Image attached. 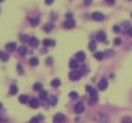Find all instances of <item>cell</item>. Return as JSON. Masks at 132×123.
<instances>
[{
  "mask_svg": "<svg viewBox=\"0 0 132 123\" xmlns=\"http://www.w3.org/2000/svg\"><path fill=\"white\" fill-rule=\"evenodd\" d=\"M113 30L115 31V33H118L121 31V28H120V27H119V25H115L113 27Z\"/></svg>",
  "mask_w": 132,
  "mask_h": 123,
  "instance_id": "obj_34",
  "label": "cell"
},
{
  "mask_svg": "<svg viewBox=\"0 0 132 123\" xmlns=\"http://www.w3.org/2000/svg\"><path fill=\"white\" fill-rule=\"evenodd\" d=\"M54 2V0H45V3H46V4H51L52 3Z\"/></svg>",
  "mask_w": 132,
  "mask_h": 123,
  "instance_id": "obj_37",
  "label": "cell"
},
{
  "mask_svg": "<svg viewBox=\"0 0 132 123\" xmlns=\"http://www.w3.org/2000/svg\"><path fill=\"white\" fill-rule=\"evenodd\" d=\"M75 24H76V22H75V20H72V19H68L67 20L64 22V27L66 28H74L75 27Z\"/></svg>",
  "mask_w": 132,
  "mask_h": 123,
  "instance_id": "obj_6",
  "label": "cell"
},
{
  "mask_svg": "<svg viewBox=\"0 0 132 123\" xmlns=\"http://www.w3.org/2000/svg\"><path fill=\"white\" fill-rule=\"evenodd\" d=\"M65 17H66V18H68V19H71L72 14H71V12H68V14H67L65 15Z\"/></svg>",
  "mask_w": 132,
  "mask_h": 123,
  "instance_id": "obj_38",
  "label": "cell"
},
{
  "mask_svg": "<svg viewBox=\"0 0 132 123\" xmlns=\"http://www.w3.org/2000/svg\"><path fill=\"white\" fill-rule=\"evenodd\" d=\"M28 96H26V95H20L19 96V101L21 103V104H26V103L28 102Z\"/></svg>",
  "mask_w": 132,
  "mask_h": 123,
  "instance_id": "obj_14",
  "label": "cell"
},
{
  "mask_svg": "<svg viewBox=\"0 0 132 123\" xmlns=\"http://www.w3.org/2000/svg\"><path fill=\"white\" fill-rule=\"evenodd\" d=\"M16 49V42H9L6 44V50L9 52H13Z\"/></svg>",
  "mask_w": 132,
  "mask_h": 123,
  "instance_id": "obj_15",
  "label": "cell"
},
{
  "mask_svg": "<svg viewBox=\"0 0 132 123\" xmlns=\"http://www.w3.org/2000/svg\"><path fill=\"white\" fill-rule=\"evenodd\" d=\"M69 96H70L71 99H76V98H77L78 95H77V93L75 92V91H71V92H70V94H69Z\"/></svg>",
  "mask_w": 132,
  "mask_h": 123,
  "instance_id": "obj_29",
  "label": "cell"
},
{
  "mask_svg": "<svg viewBox=\"0 0 132 123\" xmlns=\"http://www.w3.org/2000/svg\"><path fill=\"white\" fill-rule=\"evenodd\" d=\"M29 21H30V24L32 27H36L38 26V24L40 23V19L39 18H29Z\"/></svg>",
  "mask_w": 132,
  "mask_h": 123,
  "instance_id": "obj_13",
  "label": "cell"
},
{
  "mask_svg": "<svg viewBox=\"0 0 132 123\" xmlns=\"http://www.w3.org/2000/svg\"><path fill=\"white\" fill-rule=\"evenodd\" d=\"M105 55L108 56V57H111L114 55V50H107L105 52Z\"/></svg>",
  "mask_w": 132,
  "mask_h": 123,
  "instance_id": "obj_32",
  "label": "cell"
},
{
  "mask_svg": "<svg viewBox=\"0 0 132 123\" xmlns=\"http://www.w3.org/2000/svg\"><path fill=\"white\" fill-rule=\"evenodd\" d=\"M131 18H132V14H131Z\"/></svg>",
  "mask_w": 132,
  "mask_h": 123,
  "instance_id": "obj_45",
  "label": "cell"
},
{
  "mask_svg": "<svg viewBox=\"0 0 132 123\" xmlns=\"http://www.w3.org/2000/svg\"><path fill=\"white\" fill-rule=\"evenodd\" d=\"M65 120V116L63 114H57L53 120V123H64Z\"/></svg>",
  "mask_w": 132,
  "mask_h": 123,
  "instance_id": "obj_4",
  "label": "cell"
},
{
  "mask_svg": "<svg viewBox=\"0 0 132 123\" xmlns=\"http://www.w3.org/2000/svg\"><path fill=\"white\" fill-rule=\"evenodd\" d=\"M106 1L110 4H114L115 3V0H106Z\"/></svg>",
  "mask_w": 132,
  "mask_h": 123,
  "instance_id": "obj_40",
  "label": "cell"
},
{
  "mask_svg": "<svg viewBox=\"0 0 132 123\" xmlns=\"http://www.w3.org/2000/svg\"><path fill=\"white\" fill-rule=\"evenodd\" d=\"M47 102L48 104H49L50 106H55L57 103V98L54 96H49L47 98Z\"/></svg>",
  "mask_w": 132,
  "mask_h": 123,
  "instance_id": "obj_11",
  "label": "cell"
},
{
  "mask_svg": "<svg viewBox=\"0 0 132 123\" xmlns=\"http://www.w3.org/2000/svg\"><path fill=\"white\" fill-rule=\"evenodd\" d=\"M128 34H129V36H130L132 37V27L128 30Z\"/></svg>",
  "mask_w": 132,
  "mask_h": 123,
  "instance_id": "obj_41",
  "label": "cell"
},
{
  "mask_svg": "<svg viewBox=\"0 0 132 123\" xmlns=\"http://www.w3.org/2000/svg\"><path fill=\"white\" fill-rule=\"evenodd\" d=\"M90 96H91V99L93 100V101H97V99H98V94H97V90H92V91L90 92Z\"/></svg>",
  "mask_w": 132,
  "mask_h": 123,
  "instance_id": "obj_16",
  "label": "cell"
},
{
  "mask_svg": "<svg viewBox=\"0 0 132 123\" xmlns=\"http://www.w3.org/2000/svg\"><path fill=\"white\" fill-rule=\"evenodd\" d=\"M104 56H105V54H104L103 52H96V53L94 54V58L98 60H103Z\"/></svg>",
  "mask_w": 132,
  "mask_h": 123,
  "instance_id": "obj_25",
  "label": "cell"
},
{
  "mask_svg": "<svg viewBox=\"0 0 132 123\" xmlns=\"http://www.w3.org/2000/svg\"><path fill=\"white\" fill-rule=\"evenodd\" d=\"M69 78L71 81H78L81 78V73L77 71H72L69 74Z\"/></svg>",
  "mask_w": 132,
  "mask_h": 123,
  "instance_id": "obj_1",
  "label": "cell"
},
{
  "mask_svg": "<svg viewBox=\"0 0 132 123\" xmlns=\"http://www.w3.org/2000/svg\"><path fill=\"white\" fill-rule=\"evenodd\" d=\"M29 44H30L32 47H37L39 45V40H38L36 37L33 36L29 39Z\"/></svg>",
  "mask_w": 132,
  "mask_h": 123,
  "instance_id": "obj_12",
  "label": "cell"
},
{
  "mask_svg": "<svg viewBox=\"0 0 132 123\" xmlns=\"http://www.w3.org/2000/svg\"><path fill=\"white\" fill-rule=\"evenodd\" d=\"M89 50H92V52H94L95 50H96L97 48V44H96V42L95 41H91L90 42H89Z\"/></svg>",
  "mask_w": 132,
  "mask_h": 123,
  "instance_id": "obj_18",
  "label": "cell"
},
{
  "mask_svg": "<svg viewBox=\"0 0 132 123\" xmlns=\"http://www.w3.org/2000/svg\"><path fill=\"white\" fill-rule=\"evenodd\" d=\"M75 57L77 61H84L85 60V58H86V55H85V53L84 52H78L76 53Z\"/></svg>",
  "mask_w": 132,
  "mask_h": 123,
  "instance_id": "obj_8",
  "label": "cell"
},
{
  "mask_svg": "<svg viewBox=\"0 0 132 123\" xmlns=\"http://www.w3.org/2000/svg\"><path fill=\"white\" fill-rule=\"evenodd\" d=\"M122 123H132V120H131V119H130V118L127 117V118H124V119L123 120Z\"/></svg>",
  "mask_w": 132,
  "mask_h": 123,
  "instance_id": "obj_33",
  "label": "cell"
},
{
  "mask_svg": "<svg viewBox=\"0 0 132 123\" xmlns=\"http://www.w3.org/2000/svg\"><path fill=\"white\" fill-rule=\"evenodd\" d=\"M85 110V106L82 103H77V104L74 106V111H75L76 114H82Z\"/></svg>",
  "mask_w": 132,
  "mask_h": 123,
  "instance_id": "obj_3",
  "label": "cell"
},
{
  "mask_svg": "<svg viewBox=\"0 0 132 123\" xmlns=\"http://www.w3.org/2000/svg\"><path fill=\"white\" fill-rule=\"evenodd\" d=\"M0 1H1V2H3V1H4V0H0Z\"/></svg>",
  "mask_w": 132,
  "mask_h": 123,
  "instance_id": "obj_44",
  "label": "cell"
},
{
  "mask_svg": "<svg viewBox=\"0 0 132 123\" xmlns=\"http://www.w3.org/2000/svg\"><path fill=\"white\" fill-rule=\"evenodd\" d=\"M40 98L42 100H46L48 98V92L46 90H42L40 92Z\"/></svg>",
  "mask_w": 132,
  "mask_h": 123,
  "instance_id": "obj_27",
  "label": "cell"
},
{
  "mask_svg": "<svg viewBox=\"0 0 132 123\" xmlns=\"http://www.w3.org/2000/svg\"><path fill=\"white\" fill-rule=\"evenodd\" d=\"M96 37L100 42H104L107 39V35H106V33L104 31H99L96 34Z\"/></svg>",
  "mask_w": 132,
  "mask_h": 123,
  "instance_id": "obj_7",
  "label": "cell"
},
{
  "mask_svg": "<svg viewBox=\"0 0 132 123\" xmlns=\"http://www.w3.org/2000/svg\"><path fill=\"white\" fill-rule=\"evenodd\" d=\"M42 53H44V54L47 53V50H46V49H43V50H42Z\"/></svg>",
  "mask_w": 132,
  "mask_h": 123,
  "instance_id": "obj_43",
  "label": "cell"
},
{
  "mask_svg": "<svg viewBox=\"0 0 132 123\" xmlns=\"http://www.w3.org/2000/svg\"><path fill=\"white\" fill-rule=\"evenodd\" d=\"M33 88H34V90L36 91H42V84L40 82H36L34 84V86H33Z\"/></svg>",
  "mask_w": 132,
  "mask_h": 123,
  "instance_id": "obj_20",
  "label": "cell"
},
{
  "mask_svg": "<svg viewBox=\"0 0 132 123\" xmlns=\"http://www.w3.org/2000/svg\"><path fill=\"white\" fill-rule=\"evenodd\" d=\"M92 18L96 21H102L105 18V16L100 12H94L92 14Z\"/></svg>",
  "mask_w": 132,
  "mask_h": 123,
  "instance_id": "obj_2",
  "label": "cell"
},
{
  "mask_svg": "<svg viewBox=\"0 0 132 123\" xmlns=\"http://www.w3.org/2000/svg\"><path fill=\"white\" fill-rule=\"evenodd\" d=\"M43 119V117H42V115H38V116H35V117H34V118H32L31 119V120H30V122L29 123H39V121H40V120H42Z\"/></svg>",
  "mask_w": 132,
  "mask_h": 123,
  "instance_id": "obj_19",
  "label": "cell"
},
{
  "mask_svg": "<svg viewBox=\"0 0 132 123\" xmlns=\"http://www.w3.org/2000/svg\"><path fill=\"white\" fill-rule=\"evenodd\" d=\"M1 60H2L3 61H7V60H9V55L6 54L5 52H1Z\"/></svg>",
  "mask_w": 132,
  "mask_h": 123,
  "instance_id": "obj_28",
  "label": "cell"
},
{
  "mask_svg": "<svg viewBox=\"0 0 132 123\" xmlns=\"http://www.w3.org/2000/svg\"><path fill=\"white\" fill-rule=\"evenodd\" d=\"M18 52H19V53L20 54V55H26V52H27V49H26V46L22 45V46H20L18 49Z\"/></svg>",
  "mask_w": 132,
  "mask_h": 123,
  "instance_id": "obj_23",
  "label": "cell"
},
{
  "mask_svg": "<svg viewBox=\"0 0 132 123\" xmlns=\"http://www.w3.org/2000/svg\"><path fill=\"white\" fill-rule=\"evenodd\" d=\"M20 40L24 42H27V41H28V36L25 35V34H22V35H20Z\"/></svg>",
  "mask_w": 132,
  "mask_h": 123,
  "instance_id": "obj_31",
  "label": "cell"
},
{
  "mask_svg": "<svg viewBox=\"0 0 132 123\" xmlns=\"http://www.w3.org/2000/svg\"><path fill=\"white\" fill-rule=\"evenodd\" d=\"M46 63L49 64V65H52V58H48L46 60Z\"/></svg>",
  "mask_w": 132,
  "mask_h": 123,
  "instance_id": "obj_36",
  "label": "cell"
},
{
  "mask_svg": "<svg viewBox=\"0 0 132 123\" xmlns=\"http://www.w3.org/2000/svg\"><path fill=\"white\" fill-rule=\"evenodd\" d=\"M114 44H115V45H121L122 44V39L120 38V37H116V38H115V40H114Z\"/></svg>",
  "mask_w": 132,
  "mask_h": 123,
  "instance_id": "obj_30",
  "label": "cell"
},
{
  "mask_svg": "<svg viewBox=\"0 0 132 123\" xmlns=\"http://www.w3.org/2000/svg\"><path fill=\"white\" fill-rule=\"evenodd\" d=\"M29 104H30V106L32 108L35 109V108L39 107L40 102H39V100H38L37 98H32V99L30 100V102H29Z\"/></svg>",
  "mask_w": 132,
  "mask_h": 123,
  "instance_id": "obj_10",
  "label": "cell"
},
{
  "mask_svg": "<svg viewBox=\"0 0 132 123\" xmlns=\"http://www.w3.org/2000/svg\"><path fill=\"white\" fill-rule=\"evenodd\" d=\"M85 90H86V91H88V92H91V91H92L93 88H92V86H89V85H87L86 88H85Z\"/></svg>",
  "mask_w": 132,
  "mask_h": 123,
  "instance_id": "obj_35",
  "label": "cell"
},
{
  "mask_svg": "<svg viewBox=\"0 0 132 123\" xmlns=\"http://www.w3.org/2000/svg\"><path fill=\"white\" fill-rule=\"evenodd\" d=\"M29 63H30V65L33 66H37L38 64H39V60H38L37 58H31L30 60H29Z\"/></svg>",
  "mask_w": 132,
  "mask_h": 123,
  "instance_id": "obj_26",
  "label": "cell"
},
{
  "mask_svg": "<svg viewBox=\"0 0 132 123\" xmlns=\"http://www.w3.org/2000/svg\"><path fill=\"white\" fill-rule=\"evenodd\" d=\"M18 87L16 86V85H11V87H10V90H9V92H10V94L11 95H12V96H14V95H16L18 93Z\"/></svg>",
  "mask_w": 132,
  "mask_h": 123,
  "instance_id": "obj_17",
  "label": "cell"
},
{
  "mask_svg": "<svg viewBox=\"0 0 132 123\" xmlns=\"http://www.w3.org/2000/svg\"><path fill=\"white\" fill-rule=\"evenodd\" d=\"M108 81L105 79H102L100 80V82H99L98 83V88L100 90H105L106 88H108Z\"/></svg>",
  "mask_w": 132,
  "mask_h": 123,
  "instance_id": "obj_5",
  "label": "cell"
},
{
  "mask_svg": "<svg viewBox=\"0 0 132 123\" xmlns=\"http://www.w3.org/2000/svg\"><path fill=\"white\" fill-rule=\"evenodd\" d=\"M55 41L53 40H50V39H44L43 41H42V44L44 45V47H46V48H48V47H50V46H54L55 45Z\"/></svg>",
  "mask_w": 132,
  "mask_h": 123,
  "instance_id": "obj_9",
  "label": "cell"
},
{
  "mask_svg": "<svg viewBox=\"0 0 132 123\" xmlns=\"http://www.w3.org/2000/svg\"><path fill=\"white\" fill-rule=\"evenodd\" d=\"M51 86L52 87H55V88H57L61 85V81L59 79H54L52 82H51Z\"/></svg>",
  "mask_w": 132,
  "mask_h": 123,
  "instance_id": "obj_22",
  "label": "cell"
},
{
  "mask_svg": "<svg viewBox=\"0 0 132 123\" xmlns=\"http://www.w3.org/2000/svg\"><path fill=\"white\" fill-rule=\"evenodd\" d=\"M92 0H85V4L88 6V4H90L91 3H92Z\"/></svg>",
  "mask_w": 132,
  "mask_h": 123,
  "instance_id": "obj_42",
  "label": "cell"
},
{
  "mask_svg": "<svg viewBox=\"0 0 132 123\" xmlns=\"http://www.w3.org/2000/svg\"><path fill=\"white\" fill-rule=\"evenodd\" d=\"M70 68L71 69H77L78 68V63H77V60H71L70 62Z\"/></svg>",
  "mask_w": 132,
  "mask_h": 123,
  "instance_id": "obj_24",
  "label": "cell"
},
{
  "mask_svg": "<svg viewBox=\"0 0 132 123\" xmlns=\"http://www.w3.org/2000/svg\"><path fill=\"white\" fill-rule=\"evenodd\" d=\"M18 66V71H19V74H20V71L23 73V70H22V68H21V66L20 65H18L17 66Z\"/></svg>",
  "mask_w": 132,
  "mask_h": 123,
  "instance_id": "obj_39",
  "label": "cell"
},
{
  "mask_svg": "<svg viewBox=\"0 0 132 123\" xmlns=\"http://www.w3.org/2000/svg\"><path fill=\"white\" fill-rule=\"evenodd\" d=\"M53 28H54V25H53L52 23H48V24H46V25L44 26V31H45V32H47V33L50 32Z\"/></svg>",
  "mask_w": 132,
  "mask_h": 123,
  "instance_id": "obj_21",
  "label": "cell"
}]
</instances>
